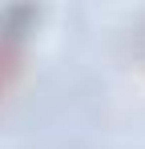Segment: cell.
<instances>
[{
    "mask_svg": "<svg viewBox=\"0 0 145 149\" xmlns=\"http://www.w3.org/2000/svg\"><path fill=\"white\" fill-rule=\"evenodd\" d=\"M28 32H32V8H8L0 12V105L16 89L24 73V52H28Z\"/></svg>",
    "mask_w": 145,
    "mask_h": 149,
    "instance_id": "cell-1",
    "label": "cell"
}]
</instances>
